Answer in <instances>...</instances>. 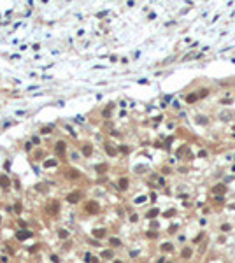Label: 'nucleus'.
I'll list each match as a JSON object with an SVG mask.
<instances>
[{
  "label": "nucleus",
  "instance_id": "obj_1",
  "mask_svg": "<svg viewBox=\"0 0 235 263\" xmlns=\"http://www.w3.org/2000/svg\"><path fill=\"white\" fill-rule=\"evenodd\" d=\"M81 197H83V195H81V191H77V193H70L69 197H67V202H70V204H76V202H79Z\"/></svg>",
  "mask_w": 235,
  "mask_h": 263
},
{
  "label": "nucleus",
  "instance_id": "obj_2",
  "mask_svg": "<svg viewBox=\"0 0 235 263\" xmlns=\"http://www.w3.org/2000/svg\"><path fill=\"white\" fill-rule=\"evenodd\" d=\"M86 210L88 212H98V204L97 202H90V204L86 205Z\"/></svg>",
  "mask_w": 235,
  "mask_h": 263
},
{
  "label": "nucleus",
  "instance_id": "obj_3",
  "mask_svg": "<svg viewBox=\"0 0 235 263\" xmlns=\"http://www.w3.org/2000/svg\"><path fill=\"white\" fill-rule=\"evenodd\" d=\"M47 210H49L51 214H56V212H58V202L53 200V202H51V205L47 207Z\"/></svg>",
  "mask_w": 235,
  "mask_h": 263
},
{
  "label": "nucleus",
  "instance_id": "obj_4",
  "mask_svg": "<svg viewBox=\"0 0 235 263\" xmlns=\"http://www.w3.org/2000/svg\"><path fill=\"white\" fill-rule=\"evenodd\" d=\"M0 186H2V188H5V190L9 188V179H7L5 175H2V177H0Z\"/></svg>",
  "mask_w": 235,
  "mask_h": 263
},
{
  "label": "nucleus",
  "instance_id": "obj_5",
  "mask_svg": "<svg viewBox=\"0 0 235 263\" xmlns=\"http://www.w3.org/2000/svg\"><path fill=\"white\" fill-rule=\"evenodd\" d=\"M30 235H32L30 231H18V239H19V240H25V239L30 237Z\"/></svg>",
  "mask_w": 235,
  "mask_h": 263
},
{
  "label": "nucleus",
  "instance_id": "obj_6",
  "mask_svg": "<svg viewBox=\"0 0 235 263\" xmlns=\"http://www.w3.org/2000/svg\"><path fill=\"white\" fill-rule=\"evenodd\" d=\"M189 256H191V249H189V247L182 249V258H189Z\"/></svg>",
  "mask_w": 235,
  "mask_h": 263
},
{
  "label": "nucleus",
  "instance_id": "obj_7",
  "mask_svg": "<svg viewBox=\"0 0 235 263\" xmlns=\"http://www.w3.org/2000/svg\"><path fill=\"white\" fill-rule=\"evenodd\" d=\"M93 235L97 237V239H100V237H104V235H105V231H104V230H95V231H93Z\"/></svg>",
  "mask_w": 235,
  "mask_h": 263
},
{
  "label": "nucleus",
  "instance_id": "obj_8",
  "mask_svg": "<svg viewBox=\"0 0 235 263\" xmlns=\"http://www.w3.org/2000/svg\"><path fill=\"white\" fill-rule=\"evenodd\" d=\"M126 186H128V181H126V179H121V181H119V188H121V190H126Z\"/></svg>",
  "mask_w": 235,
  "mask_h": 263
},
{
  "label": "nucleus",
  "instance_id": "obj_9",
  "mask_svg": "<svg viewBox=\"0 0 235 263\" xmlns=\"http://www.w3.org/2000/svg\"><path fill=\"white\" fill-rule=\"evenodd\" d=\"M102 258H105V260L112 258V253H111V251H104V253H102Z\"/></svg>",
  "mask_w": 235,
  "mask_h": 263
},
{
  "label": "nucleus",
  "instance_id": "obj_10",
  "mask_svg": "<svg viewBox=\"0 0 235 263\" xmlns=\"http://www.w3.org/2000/svg\"><path fill=\"white\" fill-rule=\"evenodd\" d=\"M156 214H158V209H153V210H149V212H148V217H155Z\"/></svg>",
  "mask_w": 235,
  "mask_h": 263
},
{
  "label": "nucleus",
  "instance_id": "obj_11",
  "mask_svg": "<svg viewBox=\"0 0 235 263\" xmlns=\"http://www.w3.org/2000/svg\"><path fill=\"white\" fill-rule=\"evenodd\" d=\"M56 146H58V147H56L58 151H62V153H63V149H65V144H63V142H58Z\"/></svg>",
  "mask_w": 235,
  "mask_h": 263
},
{
  "label": "nucleus",
  "instance_id": "obj_12",
  "mask_svg": "<svg viewBox=\"0 0 235 263\" xmlns=\"http://www.w3.org/2000/svg\"><path fill=\"white\" fill-rule=\"evenodd\" d=\"M214 191H216V193H223V191H225V186H216Z\"/></svg>",
  "mask_w": 235,
  "mask_h": 263
},
{
  "label": "nucleus",
  "instance_id": "obj_13",
  "mask_svg": "<svg viewBox=\"0 0 235 263\" xmlns=\"http://www.w3.org/2000/svg\"><path fill=\"white\" fill-rule=\"evenodd\" d=\"M161 249H163V251H172V246L170 244H165V246H161Z\"/></svg>",
  "mask_w": 235,
  "mask_h": 263
},
{
  "label": "nucleus",
  "instance_id": "obj_14",
  "mask_svg": "<svg viewBox=\"0 0 235 263\" xmlns=\"http://www.w3.org/2000/svg\"><path fill=\"white\" fill-rule=\"evenodd\" d=\"M111 244H112V246L116 247V246H119L121 242H119V240H118V239H111Z\"/></svg>",
  "mask_w": 235,
  "mask_h": 263
},
{
  "label": "nucleus",
  "instance_id": "obj_15",
  "mask_svg": "<svg viewBox=\"0 0 235 263\" xmlns=\"http://www.w3.org/2000/svg\"><path fill=\"white\" fill-rule=\"evenodd\" d=\"M56 165V161L55 160H51V161H46V167H55Z\"/></svg>",
  "mask_w": 235,
  "mask_h": 263
},
{
  "label": "nucleus",
  "instance_id": "obj_16",
  "mask_svg": "<svg viewBox=\"0 0 235 263\" xmlns=\"http://www.w3.org/2000/svg\"><path fill=\"white\" fill-rule=\"evenodd\" d=\"M67 235H69V233H67L65 230H60V237H62V239H67Z\"/></svg>",
  "mask_w": 235,
  "mask_h": 263
},
{
  "label": "nucleus",
  "instance_id": "obj_17",
  "mask_svg": "<svg viewBox=\"0 0 235 263\" xmlns=\"http://www.w3.org/2000/svg\"><path fill=\"white\" fill-rule=\"evenodd\" d=\"M221 230H223V231H230V224H223Z\"/></svg>",
  "mask_w": 235,
  "mask_h": 263
},
{
  "label": "nucleus",
  "instance_id": "obj_18",
  "mask_svg": "<svg viewBox=\"0 0 235 263\" xmlns=\"http://www.w3.org/2000/svg\"><path fill=\"white\" fill-rule=\"evenodd\" d=\"M144 200H146V198H144V197H139V198H137V200H135V204H142V202H144Z\"/></svg>",
  "mask_w": 235,
  "mask_h": 263
},
{
  "label": "nucleus",
  "instance_id": "obj_19",
  "mask_svg": "<svg viewBox=\"0 0 235 263\" xmlns=\"http://www.w3.org/2000/svg\"><path fill=\"white\" fill-rule=\"evenodd\" d=\"M91 153V147H84V154H90Z\"/></svg>",
  "mask_w": 235,
  "mask_h": 263
},
{
  "label": "nucleus",
  "instance_id": "obj_20",
  "mask_svg": "<svg viewBox=\"0 0 235 263\" xmlns=\"http://www.w3.org/2000/svg\"><path fill=\"white\" fill-rule=\"evenodd\" d=\"M97 170H100V172H102V170H105V165H98Z\"/></svg>",
  "mask_w": 235,
  "mask_h": 263
},
{
  "label": "nucleus",
  "instance_id": "obj_21",
  "mask_svg": "<svg viewBox=\"0 0 235 263\" xmlns=\"http://www.w3.org/2000/svg\"><path fill=\"white\" fill-rule=\"evenodd\" d=\"M116 263H119V261H116Z\"/></svg>",
  "mask_w": 235,
  "mask_h": 263
},
{
  "label": "nucleus",
  "instance_id": "obj_22",
  "mask_svg": "<svg viewBox=\"0 0 235 263\" xmlns=\"http://www.w3.org/2000/svg\"><path fill=\"white\" fill-rule=\"evenodd\" d=\"M233 158H235V156H233Z\"/></svg>",
  "mask_w": 235,
  "mask_h": 263
}]
</instances>
